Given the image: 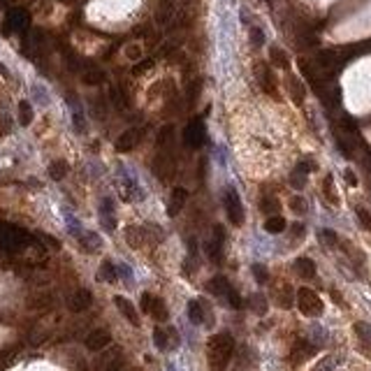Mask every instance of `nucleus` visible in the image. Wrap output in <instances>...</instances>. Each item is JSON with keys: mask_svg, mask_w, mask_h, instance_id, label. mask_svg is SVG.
Segmentation results:
<instances>
[{"mask_svg": "<svg viewBox=\"0 0 371 371\" xmlns=\"http://www.w3.org/2000/svg\"><path fill=\"white\" fill-rule=\"evenodd\" d=\"M186 144L188 146H193V149H197V146H202L204 144V128H202V123L200 121H191L188 123V128H186Z\"/></svg>", "mask_w": 371, "mask_h": 371, "instance_id": "nucleus-8", "label": "nucleus"}, {"mask_svg": "<svg viewBox=\"0 0 371 371\" xmlns=\"http://www.w3.org/2000/svg\"><path fill=\"white\" fill-rule=\"evenodd\" d=\"M258 81H260V86L267 90V93H271V96H276V81L274 77H271L269 67H258Z\"/></svg>", "mask_w": 371, "mask_h": 371, "instance_id": "nucleus-15", "label": "nucleus"}, {"mask_svg": "<svg viewBox=\"0 0 371 371\" xmlns=\"http://www.w3.org/2000/svg\"><path fill=\"white\" fill-rule=\"evenodd\" d=\"M123 369H126V362L121 360V357H114V360L105 366V371H123Z\"/></svg>", "mask_w": 371, "mask_h": 371, "instance_id": "nucleus-39", "label": "nucleus"}, {"mask_svg": "<svg viewBox=\"0 0 371 371\" xmlns=\"http://www.w3.org/2000/svg\"><path fill=\"white\" fill-rule=\"evenodd\" d=\"M111 343V334L105 330V327H98V330H90L88 334H86V348L93 353L98 351H105L107 346Z\"/></svg>", "mask_w": 371, "mask_h": 371, "instance_id": "nucleus-4", "label": "nucleus"}, {"mask_svg": "<svg viewBox=\"0 0 371 371\" xmlns=\"http://www.w3.org/2000/svg\"><path fill=\"white\" fill-rule=\"evenodd\" d=\"M223 202H225V209H227V218L235 225H244V204H241V197L237 195V191L227 188L225 195H223Z\"/></svg>", "mask_w": 371, "mask_h": 371, "instance_id": "nucleus-3", "label": "nucleus"}, {"mask_svg": "<svg viewBox=\"0 0 371 371\" xmlns=\"http://www.w3.org/2000/svg\"><path fill=\"white\" fill-rule=\"evenodd\" d=\"M297 306H299V311L309 318H316L322 313V302L311 288H299V290H297Z\"/></svg>", "mask_w": 371, "mask_h": 371, "instance_id": "nucleus-2", "label": "nucleus"}, {"mask_svg": "<svg viewBox=\"0 0 371 371\" xmlns=\"http://www.w3.org/2000/svg\"><path fill=\"white\" fill-rule=\"evenodd\" d=\"M93 304V295H90L86 288H79V290H75L70 295V299H67V306H70V311H75V313H81V311H86L88 306Z\"/></svg>", "mask_w": 371, "mask_h": 371, "instance_id": "nucleus-6", "label": "nucleus"}, {"mask_svg": "<svg viewBox=\"0 0 371 371\" xmlns=\"http://www.w3.org/2000/svg\"><path fill=\"white\" fill-rule=\"evenodd\" d=\"M320 239L325 241V244L334 246L336 241H339V237H336V235H334V232H332V230H320Z\"/></svg>", "mask_w": 371, "mask_h": 371, "instance_id": "nucleus-41", "label": "nucleus"}, {"mask_svg": "<svg viewBox=\"0 0 371 371\" xmlns=\"http://www.w3.org/2000/svg\"><path fill=\"white\" fill-rule=\"evenodd\" d=\"M149 313L153 318H156V320H167V306H165V302L160 299V297H153V299H151V309H149Z\"/></svg>", "mask_w": 371, "mask_h": 371, "instance_id": "nucleus-19", "label": "nucleus"}, {"mask_svg": "<svg viewBox=\"0 0 371 371\" xmlns=\"http://www.w3.org/2000/svg\"><path fill=\"white\" fill-rule=\"evenodd\" d=\"M65 174H67V163L65 160H56V163H51V165H49V176H51V179L60 181Z\"/></svg>", "mask_w": 371, "mask_h": 371, "instance_id": "nucleus-26", "label": "nucleus"}, {"mask_svg": "<svg viewBox=\"0 0 371 371\" xmlns=\"http://www.w3.org/2000/svg\"><path fill=\"white\" fill-rule=\"evenodd\" d=\"M295 271L302 276V279H313L316 276V265H313L311 258H299L295 262Z\"/></svg>", "mask_w": 371, "mask_h": 371, "instance_id": "nucleus-17", "label": "nucleus"}, {"mask_svg": "<svg viewBox=\"0 0 371 371\" xmlns=\"http://www.w3.org/2000/svg\"><path fill=\"white\" fill-rule=\"evenodd\" d=\"M227 304H230L232 309H241V297L235 288H230V292H227Z\"/></svg>", "mask_w": 371, "mask_h": 371, "instance_id": "nucleus-36", "label": "nucleus"}, {"mask_svg": "<svg viewBox=\"0 0 371 371\" xmlns=\"http://www.w3.org/2000/svg\"><path fill=\"white\" fill-rule=\"evenodd\" d=\"M186 197H188V193H186L183 188H174V191H172V197H170V216H176L181 209H183Z\"/></svg>", "mask_w": 371, "mask_h": 371, "instance_id": "nucleus-16", "label": "nucleus"}, {"mask_svg": "<svg viewBox=\"0 0 371 371\" xmlns=\"http://www.w3.org/2000/svg\"><path fill=\"white\" fill-rule=\"evenodd\" d=\"M151 299H153L151 292H144V295H142V309H144L146 313H149V309H151Z\"/></svg>", "mask_w": 371, "mask_h": 371, "instance_id": "nucleus-45", "label": "nucleus"}, {"mask_svg": "<svg viewBox=\"0 0 371 371\" xmlns=\"http://www.w3.org/2000/svg\"><path fill=\"white\" fill-rule=\"evenodd\" d=\"M151 167H153V174H156L158 179H163V181H167L172 174H174V163H172L170 153H158Z\"/></svg>", "mask_w": 371, "mask_h": 371, "instance_id": "nucleus-7", "label": "nucleus"}, {"mask_svg": "<svg viewBox=\"0 0 371 371\" xmlns=\"http://www.w3.org/2000/svg\"><path fill=\"white\" fill-rule=\"evenodd\" d=\"M251 309H253L256 313H260V316H262V313L267 311V302H265V297H262V295H253V299H251Z\"/></svg>", "mask_w": 371, "mask_h": 371, "instance_id": "nucleus-32", "label": "nucleus"}, {"mask_svg": "<svg viewBox=\"0 0 371 371\" xmlns=\"http://www.w3.org/2000/svg\"><path fill=\"white\" fill-rule=\"evenodd\" d=\"M114 304H116V309H119V311L126 316L128 322H132V325H140V316H137L135 306H132L130 302L126 299V297H114Z\"/></svg>", "mask_w": 371, "mask_h": 371, "instance_id": "nucleus-11", "label": "nucleus"}, {"mask_svg": "<svg viewBox=\"0 0 371 371\" xmlns=\"http://www.w3.org/2000/svg\"><path fill=\"white\" fill-rule=\"evenodd\" d=\"M288 90H290V98L297 102V105H302V102H304V86L299 84V79L288 77Z\"/></svg>", "mask_w": 371, "mask_h": 371, "instance_id": "nucleus-20", "label": "nucleus"}, {"mask_svg": "<svg viewBox=\"0 0 371 371\" xmlns=\"http://www.w3.org/2000/svg\"><path fill=\"white\" fill-rule=\"evenodd\" d=\"M304 181H306V174H302L299 170H295V172H292V176H290V183L295 186V188H304Z\"/></svg>", "mask_w": 371, "mask_h": 371, "instance_id": "nucleus-38", "label": "nucleus"}, {"mask_svg": "<svg viewBox=\"0 0 371 371\" xmlns=\"http://www.w3.org/2000/svg\"><path fill=\"white\" fill-rule=\"evenodd\" d=\"M290 232H292V237H304V225H302V223H295V225L290 227Z\"/></svg>", "mask_w": 371, "mask_h": 371, "instance_id": "nucleus-46", "label": "nucleus"}, {"mask_svg": "<svg viewBox=\"0 0 371 371\" xmlns=\"http://www.w3.org/2000/svg\"><path fill=\"white\" fill-rule=\"evenodd\" d=\"M269 58L276 67H288V54L281 49V47H271L269 49Z\"/></svg>", "mask_w": 371, "mask_h": 371, "instance_id": "nucleus-24", "label": "nucleus"}, {"mask_svg": "<svg viewBox=\"0 0 371 371\" xmlns=\"http://www.w3.org/2000/svg\"><path fill=\"white\" fill-rule=\"evenodd\" d=\"M98 279H100V281H107V283H114V281H116V269H114V265H111L109 260H105V262L100 265Z\"/></svg>", "mask_w": 371, "mask_h": 371, "instance_id": "nucleus-23", "label": "nucleus"}, {"mask_svg": "<svg viewBox=\"0 0 371 371\" xmlns=\"http://www.w3.org/2000/svg\"><path fill=\"white\" fill-rule=\"evenodd\" d=\"M253 274H256L258 283H267V279H269V271H267L262 265H253Z\"/></svg>", "mask_w": 371, "mask_h": 371, "instance_id": "nucleus-35", "label": "nucleus"}, {"mask_svg": "<svg viewBox=\"0 0 371 371\" xmlns=\"http://www.w3.org/2000/svg\"><path fill=\"white\" fill-rule=\"evenodd\" d=\"M188 318H191V322H195V325H202V322H204V309H202L200 302H191V304H188Z\"/></svg>", "mask_w": 371, "mask_h": 371, "instance_id": "nucleus-22", "label": "nucleus"}, {"mask_svg": "<svg viewBox=\"0 0 371 371\" xmlns=\"http://www.w3.org/2000/svg\"><path fill=\"white\" fill-rule=\"evenodd\" d=\"M126 241L128 246H132V248H142L144 244H151V237H149V230L140 225H128L126 227Z\"/></svg>", "mask_w": 371, "mask_h": 371, "instance_id": "nucleus-5", "label": "nucleus"}, {"mask_svg": "<svg viewBox=\"0 0 371 371\" xmlns=\"http://www.w3.org/2000/svg\"><path fill=\"white\" fill-rule=\"evenodd\" d=\"M265 230L269 232V235H279V232H283V230H286V218H283V216H279V214L269 216V218L265 221Z\"/></svg>", "mask_w": 371, "mask_h": 371, "instance_id": "nucleus-18", "label": "nucleus"}, {"mask_svg": "<svg viewBox=\"0 0 371 371\" xmlns=\"http://www.w3.org/2000/svg\"><path fill=\"white\" fill-rule=\"evenodd\" d=\"M322 195L327 197V202L332 206L339 204V197L334 195V181H332V176H325V181H322Z\"/></svg>", "mask_w": 371, "mask_h": 371, "instance_id": "nucleus-25", "label": "nucleus"}, {"mask_svg": "<svg viewBox=\"0 0 371 371\" xmlns=\"http://www.w3.org/2000/svg\"><path fill=\"white\" fill-rule=\"evenodd\" d=\"M260 209L265 211V214L274 216L276 211H279V200H276V197H271V195H262L260 197Z\"/></svg>", "mask_w": 371, "mask_h": 371, "instance_id": "nucleus-27", "label": "nucleus"}, {"mask_svg": "<svg viewBox=\"0 0 371 371\" xmlns=\"http://www.w3.org/2000/svg\"><path fill=\"white\" fill-rule=\"evenodd\" d=\"M353 330H355L357 339H360L366 348H371V325H366V322H355Z\"/></svg>", "mask_w": 371, "mask_h": 371, "instance_id": "nucleus-21", "label": "nucleus"}, {"mask_svg": "<svg viewBox=\"0 0 371 371\" xmlns=\"http://www.w3.org/2000/svg\"><path fill=\"white\" fill-rule=\"evenodd\" d=\"M334 364H336L334 357H325V360H322L313 371H332V369H334Z\"/></svg>", "mask_w": 371, "mask_h": 371, "instance_id": "nucleus-40", "label": "nucleus"}, {"mask_svg": "<svg viewBox=\"0 0 371 371\" xmlns=\"http://www.w3.org/2000/svg\"><path fill=\"white\" fill-rule=\"evenodd\" d=\"M290 209L295 211V214H304L306 211V202L302 200L299 195H295V197H290Z\"/></svg>", "mask_w": 371, "mask_h": 371, "instance_id": "nucleus-33", "label": "nucleus"}, {"mask_svg": "<svg viewBox=\"0 0 371 371\" xmlns=\"http://www.w3.org/2000/svg\"><path fill=\"white\" fill-rule=\"evenodd\" d=\"M84 81H86V84H100V81H102V72L100 70L84 72Z\"/></svg>", "mask_w": 371, "mask_h": 371, "instance_id": "nucleus-34", "label": "nucleus"}, {"mask_svg": "<svg viewBox=\"0 0 371 371\" xmlns=\"http://www.w3.org/2000/svg\"><path fill=\"white\" fill-rule=\"evenodd\" d=\"M232 353H235V341L227 332L214 334L206 343V357H209V369L211 371H225V366L230 364Z\"/></svg>", "mask_w": 371, "mask_h": 371, "instance_id": "nucleus-1", "label": "nucleus"}, {"mask_svg": "<svg viewBox=\"0 0 371 371\" xmlns=\"http://www.w3.org/2000/svg\"><path fill=\"white\" fill-rule=\"evenodd\" d=\"M316 353V348L311 346L309 341H304V339H299V341L295 343V348H292L290 357H292V364H299V362H304L309 355H313Z\"/></svg>", "mask_w": 371, "mask_h": 371, "instance_id": "nucleus-12", "label": "nucleus"}, {"mask_svg": "<svg viewBox=\"0 0 371 371\" xmlns=\"http://www.w3.org/2000/svg\"><path fill=\"white\" fill-rule=\"evenodd\" d=\"M336 149L341 151L343 158H353V144L348 140H343L341 132H336Z\"/></svg>", "mask_w": 371, "mask_h": 371, "instance_id": "nucleus-29", "label": "nucleus"}, {"mask_svg": "<svg viewBox=\"0 0 371 371\" xmlns=\"http://www.w3.org/2000/svg\"><path fill=\"white\" fill-rule=\"evenodd\" d=\"M223 239H225V232H223L221 225L214 227V239L209 241V258L214 262L223 260Z\"/></svg>", "mask_w": 371, "mask_h": 371, "instance_id": "nucleus-9", "label": "nucleus"}, {"mask_svg": "<svg viewBox=\"0 0 371 371\" xmlns=\"http://www.w3.org/2000/svg\"><path fill=\"white\" fill-rule=\"evenodd\" d=\"M153 343H156L160 351H165L167 348V332L160 330V327H156V332H153Z\"/></svg>", "mask_w": 371, "mask_h": 371, "instance_id": "nucleus-31", "label": "nucleus"}, {"mask_svg": "<svg viewBox=\"0 0 371 371\" xmlns=\"http://www.w3.org/2000/svg\"><path fill=\"white\" fill-rule=\"evenodd\" d=\"M19 109H21V123H30V119H33V109H30L28 102H21Z\"/></svg>", "mask_w": 371, "mask_h": 371, "instance_id": "nucleus-37", "label": "nucleus"}, {"mask_svg": "<svg viewBox=\"0 0 371 371\" xmlns=\"http://www.w3.org/2000/svg\"><path fill=\"white\" fill-rule=\"evenodd\" d=\"M140 130H135V128H130V130H126L123 135L119 137V142H116V149L119 151H130L135 149L137 144H140Z\"/></svg>", "mask_w": 371, "mask_h": 371, "instance_id": "nucleus-13", "label": "nucleus"}, {"mask_svg": "<svg viewBox=\"0 0 371 371\" xmlns=\"http://www.w3.org/2000/svg\"><path fill=\"white\" fill-rule=\"evenodd\" d=\"M355 214H357V221L362 223V227H364L366 232H371V214L364 209V206H355Z\"/></svg>", "mask_w": 371, "mask_h": 371, "instance_id": "nucleus-30", "label": "nucleus"}, {"mask_svg": "<svg viewBox=\"0 0 371 371\" xmlns=\"http://www.w3.org/2000/svg\"><path fill=\"white\" fill-rule=\"evenodd\" d=\"M172 140H174V128H172V126H165L160 132H158V146H160V149L170 146Z\"/></svg>", "mask_w": 371, "mask_h": 371, "instance_id": "nucleus-28", "label": "nucleus"}, {"mask_svg": "<svg viewBox=\"0 0 371 371\" xmlns=\"http://www.w3.org/2000/svg\"><path fill=\"white\" fill-rule=\"evenodd\" d=\"M126 56L130 60H135V58H140L142 56V49H140V44H130V47H126Z\"/></svg>", "mask_w": 371, "mask_h": 371, "instance_id": "nucleus-43", "label": "nucleus"}, {"mask_svg": "<svg viewBox=\"0 0 371 371\" xmlns=\"http://www.w3.org/2000/svg\"><path fill=\"white\" fill-rule=\"evenodd\" d=\"M343 179H346L348 186H357V176H355V172H353V170H346V172H343Z\"/></svg>", "mask_w": 371, "mask_h": 371, "instance_id": "nucleus-44", "label": "nucleus"}, {"mask_svg": "<svg viewBox=\"0 0 371 371\" xmlns=\"http://www.w3.org/2000/svg\"><path fill=\"white\" fill-rule=\"evenodd\" d=\"M54 304V297L49 292H35V295L28 297V309L30 311H44L49 306Z\"/></svg>", "mask_w": 371, "mask_h": 371, "instance_id": "nucleus-10", "label": "nucleus"}, {"mask_svg": "<svg viewBox=\"0 0 371 371\" xmlns=\"http://www.w3.org/2000/svg\"><path fill=\"white\" fill-rule=\"evenodd\" d=\"M230 283H227L225 276H214L209 283H206V290L211 292V295L216 297H227V292H230Z\"/></svg>", "mask_w": 371, "mask_h": 371, "instance_id": "nucleus-14", "label": "nucleus"}, {"mask_svg": "<svg viewBox=\"0 0 371 371\" xmlns=\"http://www.w3.org/2000/svg\"><path fill=\"white\" fill-rule=\"evenodd\" d=\"M251 40H253V44L256 47H260L262 42H265V35H262V30L258 28V26H253L251 28Z\"/></svg>", "mask_w": 371, "mask_h": 371, "instance_id": "nucleus-42", "label": "nucleus"}]
</instances>
